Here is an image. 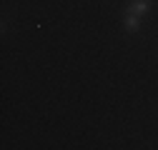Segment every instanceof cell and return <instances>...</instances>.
<instances>
[{"label":"cell","mask_w":158,"mask_h":150,"mask_svg":"<svg viewBox=\"0 0 158 150\" xmlns=\"http://www.w3.org/2000/svg\"><path fill=\"white\" fill-rule=\"evenodd\" d=\"M148 8H151V0H131L128 13H133V15H141V13H146Z\"/></svg>","instance_id":"1"},{"label":"cell","mask_w":158,"mask_h":150,"mask_svg":"<svg viewBox=\"0 0 158 150\" xmlns=\"http://www.w3.org/2000/svg\"><path fill=\"white\" fill-rule=\"evenodd\" d=\"M126 30H128V33H138V30H141V20H138V15L128 13V18H126Z\"/></svg>","instance_id":"2"}]
</instances>
